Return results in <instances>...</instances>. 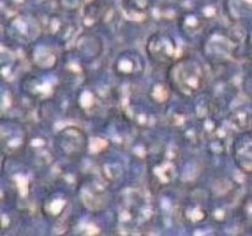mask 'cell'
Wrapping results in <instances>:
<instances>
[{
    "instance_id": "6da1fadb",
    "label": "cell",
    "mask_w": 252,
    "mask_h": 236,
    "mask_svg": "<svg viewBox=\"0 0 252 236\" xmlns=\"http://www.w3.org/2000/svg\"><path fill=\"white\" fill-rule=\"evenodd\" d=\"M169 80L174 90L182 96L199 92L206 83L204 68L196 58H180L170 66Z\"/></svg>"
}]
</instances>
